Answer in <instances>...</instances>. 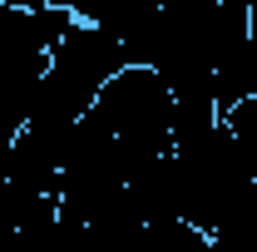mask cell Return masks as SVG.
<instances>
[{
    "mask_svg": "<svg viewBox=\"0 0 257 252\" xmlns=\"http://www.w3.org/2000/svg\"><path fill=\"white\" fill-rule=\"evenodd\" d=\"M173 163H178L183 222L198 227L203 237H213L218 227H227L232 218H242L257 203V178H252V168L242 163L227 124H218L213 134H203L193 144H178Z\"/></svg>",
    "mask_w": 257,
    "mask_h": 252,
    "instance_id": "1",
    "label": "cell"
},
{
    "mask_svg": "<svg viewBox=\"0 0 257 252\" xmlns=\"http://www.w3.org/2000/svg\"><path fill=\"white\" fill-rule=\"evenodd\" d=\"M94 114L139 158L173 154V89L154 69H139V64L119 69L104 84V94L94 99Z\"/></svg>",
    "mask_w": 257,
    "mask_h": 252,
    "instance_id": "2",
    "label": "cell"
},
{
    "mask_svg": "<svg viewBox=\"0 0 257 252\" xmlns=\"http://www.w3.org/2000/svg\"><path fill=\"white\" fill-rule=\"evenodd\" d=\"M45 69H50V45L40 35L35 10L0 5V163L20 139V129L30 124Z\"/></svg>",
    "mask_w": 257,
    "mask_h": 252,
    "instance_id": "3",
    "label": "cell"
},
{
    "mask_svg": "<svg viewBox=\"0 0 257 252\" xmlns=\"http://www.w3.org/2000/svg\"><path fill=\"white\" fill-rule=\"evenodd\" d=\"M208 247L213 252H257V203L242 218H232L227 227H218V232L208 237Z\"/></svg>",
    "mask_w": 257,
    "mask_h": 252,
    "instance_id": "4",
    "label": "cell"
}]
</instances>
